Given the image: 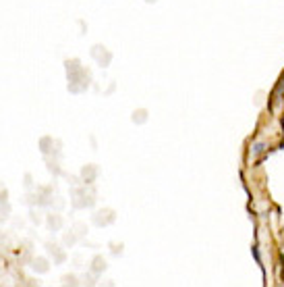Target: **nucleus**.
Here are the masks:
<instances>
[]
</instances>
